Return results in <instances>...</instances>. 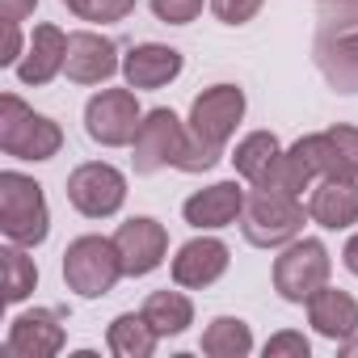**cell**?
<instances>
[{
	"instance_id": "cell-1",
	"label": "cell",
	"mask_w": 358,
	"mask_h": 358,
	"mask_svg": "<svg viewBox=\"0 0 358 358\" xmlns=\"http://www.w3.org/2000/svg\"><path fill=\"white\" fill-rule=\"evenodd\" d=\"M131 164H135V173L148 177V173L169 169V164L182 173H207L220 160L199 148L190 127H182V118L173 110H148L139 131H135V143H131Z\"/></svg>"
},
{
	"instance_id": "cell-2",
	"label": "cell",
	"mask_w": 358,
	"mask_h": 358,
	"mask_svg": "<svg viewBox=\"0 0 358 358\" xmlns=\"http://www.w3.org/2000/svg\"><path fill=\"white\" fill-rule=\"evenodd\" d=\"M0 232L13 245L38 249L51 232V211H47V194L34 177L5 169L0 173Z\"/></svg>"
},
{
	"instance_id": "cell-3",
	"label": "cell",
	"mask_w": 358,
	"mask_h": 358,
	"mask_svg": "<svg viewBox=\"0 0 358 358\" xmlns=\"http://www.w3.org/2000/svg\"><path fill=\"white\" fill-rule=\"evenodd\" d=\"M0 148L17 160H51L64 148V131L55 118L34 114L17 93H5L0 97Z\"/></svg>"
},
{
	"instance_id": "cell-4",
	"label": "cell",
	"mask_w": 358,
	"mask_h": 358,
	"mask_svg": "<svg viewBox=\"0 0 358 358\" xmlns=\"http://www.w3.org/2000/svg\"><path fill=\"white\" fill-rule=\"evenodd\" d=\"M241 232L253 249H282L303 232V207L278 190H253L241 211Z\"/></svg>"
},
{
	"instance_id": "cell-5",
	"label": "cell",
	"mask_w": 358,
	"mask_h": 358,
	"mask_svg": "<svg viewBox=\"0 0 358 358\" xmlns=\"http://www.w3.org/2000/svg\"><path fill=\"white\" fill-rule=\"evenodd\" d=\"M122 274L127 270H122V253H118L114 236H76L64 249V282L85 299L114 291V282Z\"/></svg>"
},
{
	"instance_id": "cell-6",
	"label": "cell",
	"mask_w": 358,
	"mask_h": 358,
	"mask_svg": "<svg viewBox=\"0 0 358 358\" xmlns=\"http://www.w3.org/2000/svg\"><path fill=\"white\" fill-rule=\"evenodd\" d=\"M329 274H333V257L316 236H303V241L295 236L274 257V291L287 303H308L320 287H329Z\"/></svg>"
},
{
	"instance_id": "cell-7",
	"label": "cell",
	"mask_w": 358,
	"mask_h": 358,
	"mask_svg": "<svg viewBox=\"0 0 358 358\" xmlns=\"http://www.w3.org/2000/svg\"><path fill=\"white\" fill-rule=\"evenodd\" d=\"M241 118H245V89L241 85H211L190 106V135L199 139V148L207 156L220 160L228 139L236 135Z\"/></svg>"
},
{
	"instance_id": "cell-8",
	"label": "cell",
	"mask_w": 358,
	"mask_h": 358,
	"mask_svg": "<svg viewBox=\"0 0 358 358\" xmlns=\"http://www.w3.org/2000/svg\"><path fill=\"white\" fill-rule=\"evenodd\" d=\"M68 203L85 220H110L127 203V177L114 164H106V160L76 164L72 177H68Z\"/></svg>"
},
{
	"instance_id": "cell-9",
	"label": "cell",
	"mask_w": 358,
	"mask_h": 358,
	"mask_svg": "<svg viewBox=\"0 0 358 358\" xmlns=\"http://www.w3.org/2000/svg\"><path fill=\"white\" fill-rule=\"evenodd\" d=\"M139 122H143V114H139V101H135L131 85L127 89H101L85 106V131L101 148H127V143H135Z\"/></svg>"
},
{
	"instance_id": "cell-10",
	"label": "cell",
	"mask_w": 358,
	"mask_h": 358,
	"mask_svg": "<svg viewBox=\"0 0 358 358\" xmlns=\"http://www.w3.org/2000/svg\"><path fill=\"white\" fill-rule=\"evenodd\" d=\"M114 245H118V253H122L127 278H143V274H152V270L164 262V253H169V232H164V224H156L152 215H131L127 224H118Z\"/></svg>"
},
{
	"instance_id": "cell-11",
	"label": "cell",
	"mask_w": 358,
	"mask_h": 358,
	"mask_svg": "<svg viewBox=\"0 0 358 358\" xmlns=\"http://www.w3.org/2000/svg\"><path fill=\"white\" fill-rule=\"evenodd\" d=\"M118 68H122L118 47L106 34H97V30L68 34V59H64L68 80H76V85H106Z\"/></svg>"
},
{
	"instance_id": "cell-12",
	"label": "cell",
	"mask_w": 358,
	"mask_h": 358,
	"mask_svg": "<svg viewBox=\"0 0 358 358\" xmlns=\"http://www.w3.org/2000/svg\"><path fill=\"white\" fill-rule=\"evenodd\" d=\"M228 262L232 257H228V245L224 241L194 236V241H186L182 249H177V257H173V282L186 287V291H203V287H211V282L224 278Z\"/></svg>"
},
{
	"instance_id": "cell-13",
	"label": "cell",
	"mask_w": 358,
	"mask_h": 358,
	"mask_svg": "<svg viewBox=\"0 0 358 358\" xmlns=\"http://www.w3.org/2000/svg\"><path fill=\"white\" fill-rule=\"evenodd\" d=\"M245 199H249V194H245L241 182H215V186L190 194L186 207H182V215H186L190 228H199V232H215V228H228V224L241 220Z\"/></svg>"
},
{
	"instance_id": "cell-14",
	"label": "cell",
	"mask_w": 358,
	"mask_h": 358,
	"mask_svg": "<svg viewBox=\"0 0 358 358\" xmlns=\"http://www.w3.org/2000/svg\"><path fill=\"white\" fill-rule=\"evenodd\" d=\"M312 59H316V68H320V76L329 80L333 93H345V97L358 93V30L316 34Z\"/></svg>"
},
{
	"instance_id": "cell-15",
	"label": "cell",
	"mask_w": 358,
	"mask_h": 358,
	"mask_svg": "<svg viewBox=\"0 0 358 358\" xmlns=\"http://www.w3.org/2000/svg\"><path fill=\"white\" fill-rule=\"evenodd\" d=\"M9 354H22V358H51L64 350V324L51 308H34V312H22L13 324H9V337H5Z\"/></svg>"
},
{
	"instance_id": "cell-16",
	"label": "cell",
	"mask_w": 358,
	"mask_h": 358,
	"mask_svg": "<svg viewBox=\"0 0 358 358\" xmlns=\"http://www.w3.org/2000/svg\"><path fill=\"white\" fill-rule=\"evenodd\" d=\"M308 215L329 232L358 224V177H320L308 199Z\"/></svg>"
},
{
	"instance_id": "cell-17",
	"label": "cell",
	"mask_w": 358,
	"mask_h": 358,
	"mask_svg": "<svg viewBox=\"0 0 358 358\" xmlns=\"http://www.w3.org/2000/svg\"><path fill=\"white\" fill-rule=\"evenodd\" d=\"M122 76L127 85L139 93V89H164L169 80L182 76V51L177 47H164V43H139L127 51L122 59Z\"/></svg>"
},
{
	"instance_id": "cell-18",
	"label": "cell",
	"mask_w": 358,
	"mask_h": 358,
	"mask_svg": "<svg viewBox=\"0 0 358 358\" xmlns=\"http://www.w3.org/2000/svg\"><path fill=\"white\" fill-rule=\"evenodd\" d=\"M64 59H68V34L59 26H34L30 47L17 64V80L38 89V85H47L64 72Z\"/></svg>"
},
{
	"instance_id": "cell-19",
	"label": "cell",
	"mask_w": 358,
	"mask_h": 358,
	"mask_svg": "<svg viewBox=\"0 0 358 358\" xmlns=\"http://www.w3.org/2000/svg\"><path fill=\"white\" fill-rule=\"evenodd\" d=\"M282 152H287V148L278 143V135L253 131V135H245V139L236 143L232 164H236V173L245 177L253 190H270L274 177H278V164H282Z\"/></svg>"
},
{
	"instance_id": "cell-20",
	"label": "cell",
	"mask_w": 358,
	"mask_h": 358,
	"mask_svg": "<svg viewBox=\"0 0 358 358\" xmlns=\"http://www.w3.org/2000/svg\"><path fill=\"white\" fill-rule=\"evenodd\" d=\"M308 320L320 337L329 341H345L358 333V299L337 291V287H320L312 299H308Z\"/></svg>"
},
{
	"instance_id": "cell-21",
	"label": "cell",
	"mask_w": 358,
	"mask_h": 358,
	"mask_svg": "<svg viewBox=\"0 0 358 358\" xmlns=\"http://www.w3.org/2000/svg\"><path fill=\"white\" fill-rule=\"evenodd\" d=\"M156 341H160V333L148 324L143 312H122V316H114V320H110V333H106V345H110V354H118V358H152Z\"/></svg>"
},
{
	"instance_id": "cell-22",
	"label": "cell",
	"mask_w": 358,
	"mask_h": 358,
	"mask_svg": "<svg viewBox=\"0 0 358 358\" xmlns=\"http://www.w3.org/2000/svg\"><path fill=\"white\" fill-rule=\"evenodd\" d=\"M143 316L160 337H177L194 324V303L182 291H152L148 303H143Z\"/></svg>"
},
{
	"instance_id": "cell-23",
	"label": "cell",
	"mask_w": 358,
	"mask_h": 358,
	"mask_svg": "<svg viewBox=\"0 0 358 358\" xmlns=\"http://www.w3.org/2000/svg\"><path fill=\"white\" fill-rule=\"evenodd\" d=\"M199 345L211 358H245V354H253V333L241 316H215Z\"/></svg>"
},
{
	"instance_id": "cell-24",
	"label": "cell",
	"mask_w": 358,
	"mask_h": 358,
	"mask_svg": "<svg viewBox=\"0 0 358 358\" xmlns=\"http://www.w3.org/2000/svg\"><path fill=\"white\" fill-rule=\"evenodd\" d=\"M5 303H22L26 295H34L38 287V266L34 257H26V245H5Z\"/></svg>"
},
{
	"instance_id": "cell-25",
	"label": "cell",
	"mask_w": 358,
	"mask_h": 358,
	"mask_svg": "<svg viewBox=\"0 0 358 358\" xmlns=\"http://www.w3.org/2000/svg\"><path fill=\"white\" fill-rule=\"evenodd\" d=\"M320 34H345L358 30V0H320L316 5Z\"/></svg>"
},
{
	"instance_id": "cell-26",
	"label": "cell",
	"mask_w": 358,
	"mask_h": 358,
	"mask_svg": "<svg viewBox=\"0 0 358 358\" xmlns=\"http://www.w3.org/2000/svg\"><path fill=\"white\" fill-rule=\"evenodd\" d=\"M148 5L164 26H190L203 13V5H211V0H148Z\"/></svg>"
},
{
	"instance_id": "cell-27",
	"label": "cell",
	"mask_w": 358,
	"mask_h": 358,
	"mask_svg": "<svg viewBox=\"0 0 358 358\" xmlns=\"http://www.w3.org/2000/svg\"><path fill=\"white\" fill-rule=\"evenodd\" d=\"M135 5H139V0H85L80 17H85V22L106 26V22H122L127 13H135Z\"/></svg>"
},
{
	"instance_id": "cell-28",
	"label": "cell",
	"mask_w": 358,
	"mask_h": 358,
	"mask_svg": "<svg viewBox=\"0 0 358 358\" xmlns=\"http://www.w3.org/2000/svg\"><path fill=\"white\" fill-rule=\"evenodd\" d=\"M266 0H211V13L224 22V26H245L262 13Z\"/></svg>"
},
{
	"instance_id": "cell-29",
	"label": "cell",
	"mask_w": 358,
	"mask_h": 358,
	"mask_svg": "<svg viewBox=\"0 0 358 358\" xmlns=\"http://www.w3.org/2000/svg\"><path fill=\"white\" fill-rule=\"evenodd\" d=\"M282 354L308 358V354H312V341H308L303 333H295V329H282V333H274V337L266 341V358H282Z\"/></svg>"
},
{
	"instance_id": "cell-30",
	"label": "cell",
	"mask_w": 358,
	"mask_h": 358,
	"mask_svg": "<svg viewBox=\"0 0 358 358\" xmlns=\"http://www.w3.org/2000/svg\"><path fill=\"white\" fill-rule=\"evenodd\" d=\"M329 135H333V143L341 148V156L350 160V169L358 173V131H354V127H333Z\"/></svg>"
},
{
	"instance_id": "cell-31",
	"label": "cell",
	"mask_w": 358,
	"mask_h": 358,
	"mask_svg": "<svg viewBox=\"0 0 358 358\" xmlns=\"http://www.w3.org/2000/svg\"><path fill=\"white\" fill-rule=\"evenodd\" d=\"M34 9H38V0H0V17H5V26H22Z\"/></svg>"
},
{
	"instance_id": "cell-32",
	"label": "cell",
	"mask_w": 358,
	"mask_h": 358,
	"mask_svg": "<svg viewBox=\"0 0 358 358\" xmlns=\"http://www.w3.org/2000/svg\"><path fill=\"white\" fill-rule=\"evenodd\" d=\"M5 68H17L22 64V26H5V55H0Z\"/></svg>"
},
{
	"instance_id": "cell-33",
	"label": "cell",
	"mask_w": 358,
	"mask_h": 358,
	"mask_svg": "<svg viewBox=\"0 0 358 358\" xmlns=\"http://www.w3.org/2000/svg\"><path fill=\"white\" fill-rule=\"evenodd\" d=\"M341 257H345V270H350V274L358 278V232H354V236L345 241V253H341Z\"/></svg>"
},
{
	"instance_id": "cell-34",
	"label": "cell",
	"mask_w": 358,
	"mask_h": 358,
	"mask_svg": "<svg viewBox=\"0 0 358 358\" xmlns=\"http://www.w3.org/2000/svg\"><path fill=\"white\" fill-rule=\"evenodd\" d=\"M337 350H341L345 358H358V337H345V341H337Z\"/></svg>"
},
{
	"instance_id": "cell-35",
	"label": "cell",
	"mask_w": 358,
	"mask_h": 358,
	"mask_svg": "<svg viewBox=\"0 0 358 358\" xmlns=\"http://www.w3.org/2000/svg\"><path fill=\"white\" fill-rule=\"evenodd\" d=\"M59 5H68V9H72V13L80 17V9H85V0H59Z\"/></svg>"
}]
</instances>
